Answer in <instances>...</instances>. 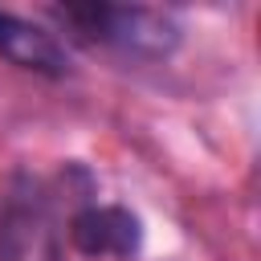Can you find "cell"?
<instances>
[{"label":"cell","mask_w":261,"mask_h":261,"mask_svg":"<svg viewBox=\"0 0 261 261\" xmlns=\"http://www.w3.org/2000/svg\"><path fill=\"white\" fill-rule=\"evenodd\" d=\"M94 200V175L82 163L57 175L12 171L0 196V261H69L61 208Z\"/></svg>","instance_id":"obj_1"},{"label":"cell","mask_w":261,"mask_h":261,"mask_svg":"<svg viewBox=\"0 0 261 261\" xmlns=\"http://www.w3.org/2000/svg\"><path fill=\"white\" fill-rule=\"evenodd\" d=\"M0 57L12 61L16 69L49 77V82H61L73 73V57H69L65 41L53 29H45L29 16H16L8 8H0Z\"/></svg>","instance_id":"obj_4"},{"label":"cell","mask_w":261,"mask_h":261,"mask_svg":"<svg viewBox=\"0 0 261 261\" xmlns=\"http://www.w3.org/2000/svg\"><path fill=\"white\" fill-rule=\"evenodd\" d=\"M65 241L73 253H82L90 261H98V257L130 261L143 249V220L126 204H106L94 196L65 216Z\"/></svg>","instance_id":"obj_3"},{"label":"cell","mask_w":261,"mask_h":261,"mask_svg":"<svg viewBox=\"0 0 261 261\" xmlns=\"http://www.w3.org/2000/svg\"><path fill=\"white\" fill-rule=\"evenodd\" d=\"M45 16L65 33V41L130 61H163L184 45V24L147 4H49Z\"/></svg>","instance_id":"obj_2"}]
</instances>
